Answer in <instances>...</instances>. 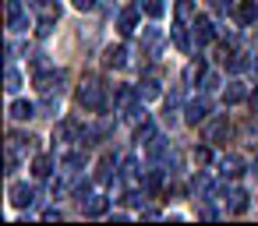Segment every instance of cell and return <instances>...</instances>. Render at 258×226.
<instances>
[{
  "instance_id": "obj_1",
  "label": "cell",
  "mask_w": 258,
  "mask_h": 226,
  "mask_svg": "<svg viewBox=\"0 0 258 226\" xmlns=\"http://www.w3.org/2000/svg\"><path fill=\"white\" fill-rule=\"evenodd\" d=\"M78 103H82L85 110H96V113H99V110L106 106V92H103V85H99L96 78H85L82 89H78Z\"/></svg>"
},
{
  "instance_id": "obj_2",
  "label": "cell",
  "mask_w": 258,
  "mask_h": 226,
  "mask_svg": "<svg viewBox=\"0 0 258 226\" xmlns=\"http://www.w3.org/2000/svg\"><path fill=\"white\" fill-rule=\"evenodd\" d=\"M8 29L11 32H29V11L22 8V0H8Z\"/></svg>"
},
{
  "instance_id": "obj_3",
  "label": "cell",
  "mask_w": 258,
  "mask_h": 226,
  "mask_svg": "<svg viewBox=\"0 0 258 226\" xmlns=\"http://www.w3.org/2000/svg\"><path fill=\"white\" fill-rule=\"evenodd\" d=\"M82 212H85V215H103V212H110V198L89 191V194L82 198Z\"/></svg>"
},
{
  "instance_id": "obj_4",
  "label": "cell",
  "mask_w": 258,
  "mask_h": 226,
  "mask_svg": "<svg viewBox=\"0 0 258 226\" xmlns=\"http://www.w3.org/2000/svg\"><path fill=\"white\" fill-rule=\"evenodd\" d=\"M138 11H142V8L120 11V18H117V32H120V36H135V32H138Z\"/></svg>"
},
{
  "instance_id": "obj_5",
  "label": "cell",
  "mask_w": 258,
  "mask_h": 226,
  "mask_svg": "<svg viewBox=\"0 0 258 226\" xmlns=\"http://www.w3.org/2000/svg\"><path fill=\"white\" fill-rule=\"evenodd\" d=\"M60 82H64V71H39L36 74V89L39 92H53V89H60Z\"/></svg>"
},
{
  "instance_id": "obj_6",
  "label": "cell",
  "mask_w": 258,
  "mask_h": 226,
  "mask_svg": "<svg viewBox=\"0 0 258 226\" xmlns=\"http://www.w3.org/2000/svg\"><path fill=\"white\" fill-rule=\"evenodd\" d=\"M32 201H36V191L29 184H11V205L15 208H29Z\"/></svg>"
},
{
  "instance_id": "obj_7",
  "label": "cell",
  "mask_w": 258,
  "mask_h": 226,
  "mask_svg": "<svg viewBox=\"0 0 258 226\" xmlns=\"http://www.w3.org/2000/svg\"><path fill=\"white\" fill-rule=\"evenodd\" d=\"M195 39H198L202 46L216 39V25H212V18H205V15H198V18H195Z\"/></svg>"
},
{
  "instance_id": "obj_8",
  "label": "cell",
  "mask_w": 258,
  "mask_h": 226,
  "mask_svg": "<svg viewBox=\"0 0 258 226\" xmlns=\"http://www.w3.org/2000/svg\"><path fill=\"white\" fill-rule=\"evenodd\" d=\"M205 117H209V103H205V99H191V103H187V110H184V120L198 127Z\"/></svg>"
},
{
  "instance_id": "obj_9",
  "label": "cell",
  "mask_w": 258,
  "mask_h": 226,
  "mask_svg": "<svg viewBox=\"0 0 258 226\" xmlns=\"http://www.w3.org/2000/svg\"><path fill=\"white\" fill-rule=\"evenodd\" d=\"M247 96H251V92H247V85H244V82H230V85L223 89V103H226V106H233V103H244Z\"/></svg>"
},
{
  "instance_id": "obj_10",
  "label": "cell",
  "mask_w": 258,
  "mask_h": 226,
  "mask_svg": "<svg viewBox=\"0 0 258 226\" xmlns=\"http://www.w3.org/2000/svg\"><path fill=\"white\" fill-rule=\"evenodd\" d=\"M8 113H11V120H32V117H36V103H29V99H15V103L8 106Z\"/></svg>"
},
{
  "instance_id": "obj_11",
  "label": "cell",
  "mask_w": 258,
  "mask_h": 226,
  "mask_svg": "<svg viewBox=\"0 0 258 226\" xmlns=\"http://www.w3.org/2000/svg\"><path fill=\"white\" fill-rule=\"evenodd\" d=\"M53 138H57V141L82 138V124H78V120H60V124H57V131H53Z\"/></svg>"
},
{
  "instance_id": "obj_12",
  "label": "cell",
  "mask_w": 258,
  "mask_h": 226,
  "mask_svg": "<svg viewBox=\"0 0 258 226\" xmlns=\"http://www.w3.org/2000/svg\"><path fill=\"white\" fill-rule=\"evenodd\" d=\"M113 177H117V159H113V156H103V159H99V170H96V180H99V184H110Z\"/></svg>"
},
{
  "instance_id": "obj_13",
  "label": "cell",
  "mask_w": 258,
  "mask_h": 226,
  "mask_svg": "<svg viewBox=\"0 0 258 226\" xmlns=\"http://www.w3.org/2000/svg\"><path fill=\"white\" fill-rule=\"evenodd\" d=\"M8 148L18 152V156H22V152H36V138H32V134H29V138H25V134H11V138H8Z\"/></svg>"
},
{
  "instance_id": "obj_14",
  "label": "cell",
  "mask_w": 258,
  "mask_h": 226,
  "mask_svg": "<svg viewBox=\"0 0 258 226\" xmlns=\"http://www.w3.org/2000/svg\"><path fill=\"white\" fill-rule=\"evenodd\" d=\"M219 173L233 180V177H240V173H244V163H240L237 156H223V159H219Z\"/></svg>"
},
{
  "instance_id": "obj_15",
  "label": "cell",
  "mask_w": 258,
  "mask_h": 226,
  "mask_svg": "<svg viewBox=\"0 0 258 226\" xmlns=\"http://www.w3.org/2000/svg\"><path fill=\"white\" fill-rule=\"evenodd\" d=\"M142 39H145V46H149V53H152V57H159V53H163V32H159V29H145V32H142Z\"/></svg>"
},
{
  "instance_id": "obj_16",
  "label": "cell",
  "mask_w": 258,
  "mask_h": 226,
  "mask_svg": "<svg viewBox=\"0 0 258 226\" xmlns=\"http://www.w3.org/2000/svg\"><path fill=\"white\" fill-rule=\"evenodd\" d=\"M191 194H195V198H205V201H209V198H212V180H209L205 173H198V177L191 180Z\"/></svg>"
},
{
  "instance_id": "obj_17",
  "label": "cell",
  "mask_w": 258,
  "mask_h": 226,
  "mask_svg": "<svg viewBox=\"0 0 258 226\" xmlns=\"http://www.w3.org/2000/svg\"><path fill=\"white\" fill-rule=\"evenodd\" d=\"M237 18H240V25H254L258 22V4L254 0H244V4L237 8Z\"/></svg>"
},
{
  "instance_id": "obj_18",
  "label": "cell",
  "mask_w": 258,
  "mask_h": 226,
  "mask_svg": "<svg viewBox=\"0 0 258 226\" xmlns=\"http://www.w3.org/2000/svg\"><path fill=\"white\" fill-rule=\"evenodd\" d=\"M103 60H106V67H127V50L124 46H110Z\"/></svg>"
},
{
  "instance_id": "obj_19",
  "label": "cell",
  "mask_w": 258,
  "mask_h": 226,
  "mask_svg": "<svg viewBox=\"0 0 258 226\" xmlns=\"http://www.w3.org/2000/svg\"><path fill=\"white\" fill-rule=\"evenodd\" d=\"M135 99H142V96H138V89H131V85H120V89H117V106H120V110L135 106Z\"/></svg>"
},
{
  "instance_id": "obj_20",
  "label": "cell",
  "mask_w": 258,
  "mask_h": 226,
  "mask_svg": "<svg viewBox=\"0 0 258 226\" xmlns=\"http://www.w3.org/2000/svg\"><path fill=\"white\" fill-rule=\"evenodd\" d=\"M32 173H36L39 180H46V177L53 173V159H50V156H36V159H32Z\"/></svg>"
},
{
  "instance_id": "obj_21",
  "label": "cell",
  "mask_w": 258,
  "mask_h": 226,
  "mask_svg": "<svg viewBox=\"0 0 258 226\" xmlns=\"http://www.w3.org/2000/svg\"><path fill=\"white\" fill-rule=\"evenodd\" d=\"M226 208H230V212H237V215H240V212H247V191H240V187H237V191H230Z\"/></svg>"
},
{
  "instance_id": "obj_22",
  "label": "cell",
  "mask_w": 258,
  "mask_h": 226,
  "mask_svg": "<svg viewBox=\"0 0 258 226\" xmlns=\"http://www.w3.org/2000/svg\"><path fill=\"white\" fill-rule=\"evenodd\" d=\"M195 18H198V11H195L191 0H177V22L184 25V22H195Z\"/></svg>"
},
{
  "instance_id": "obj_23",
  "label": "cell",
  "mask_w": 258,
  "mask_h": 226,
  "mask_svg": "<svg viewBox=\"0 0 258 226\" xmlns=\"http://www.w3.org/2000/svg\"><path fill=\"white\" fill-rule=\"evenodd\" d=\"M152 138H156V124H152V120H142V124H138V131H135V141L149 145Z\"/></svg>"
},
{
  "instance_id": "obj_24",
  "label": "cell",
  "mask_w": 258,
  "mask_h": 226,
  "mask_svg": "<svg viewBox=\"0 0 258 226\" xmlns=\"http://www.w3.org/2000/svg\"><path fill=\"white\" fill-rule=\"evenodd\" d=\"M138 8H142L149 18H163V11H166V8H163V0H138Z\"/></svg>"
},
{
  "instance_id": "obj_25",
  "label": "cell",
  "mask_w": 258,
  "mask_h": 226,
  "mask_svg": "<svg viewBox=\"0 0 258 226\" xmlns=\"http://www.w3.org/2000/svg\"><path fill=\"white\" fill-rule=\"evenodd\" d=\"M138 96H142V99H156V96H159V82H156V78H145V82L138 85Z\"/></svg>"
},
{
  "instance_id": "obj_26",
  "label": "cell",
  "mask_w": 258,
  "mask_h": 226,
  "mask_svg": "<svg viewBox=\"0 0 258 226\" xmlns=\"http://www.w3.org/2000/svg\"><path fill=\"white\" fill-rule=\"evenodd\" d=\"M36 11H39L43 18H60V8L53 4V0H36Z\"/></svg>"
},
{
  "instance_id": "obj_27",
  "label": "cell",
  "mask_w": 258,
  "mask_h": 226,
  "mask_svg": "<svg viewBox=\"0 0 258 226\" xmlns=\"http://www.w3.org/2000/svg\"><path fill=\"white\" fill-rule=\"evenodd\" d=\"M4 82H8L4 89H8V92L15 96V92L22 89V74H18V67H8V74H4Z\"/></svg>"
},
{
  "instance_id": "obj_28",
  "label": "cell",
  "mask_w": 258,
  "mask_h": 226,
  "mask_svg": "<svg viewBox=\"0 0 258 226\" xmlns=\"http://www.w3.org/2000/svg\"><path fill=\"white\" fill-rule=\"evenodd\" d=\"M124 117H127L131 124H142V120H149V113H145V106H142V103L127 106V110H124Z\"/></svg>"
},
{
  "instance_id": "obj_29",
  "label": "cell",
  "mask_w": 258,
  "mask_h": 226,
  "mask_svg": "<svg viewBox=\"0 0 258 226\" xmlns=\"http://www.w3.org/2000/svg\"><path fill=\"white\" fill-rule=\"evenodd\" d=\"M230 134V124L226 120H216L212 127H209V141H219V138H226Z\"/></svg>"
},
{
  "instance_id": "obj_30",
  "label": "cell",
  "mask_w": 258,
  "mask_h": 226,
  "mask_svg": "<svg viewBox=\"0 0 258 226\" xmlns=\"http://www.w3.org/2000/svg\"><path fill=\"white\" fill-rule=\"evenodd\" d=\"M216 89H219V74L216 71H205L202 74V92H216Z\"/></svg>"
},
{
  "instance_id": "obj_31",
  "label": "cell",
  "mask_w": 258,
  "mask_h": 226,
  "mask_svg": "<svg viewBox=\"0 0 258 226\" xmlns=\"http://www.w3.org/2000/svg\"><path fill=\"white\" fill-rule=\"evenodd\" d=\"M195 163H198V166H209V163H212V148H209V145H198V148H195Z\"/></svg>"
},
{
  "instance_id": "obj_32",
  "label": "cell",
  "mask_w": 258,
  "mask_h": 226,
  "mask_svg": "<svg viewBox=\"0 0 258 226\" xmlns=\"http://www.w3.org/2000/svg\"><path fill=\"white\" fill-rule=\"evenodd\" d=\"M64 166H68V170H82V166H85V156H82V152H68V156H64Z\"/></svg>"
},
{
  "instance_id": "obj_33",
  "label": "cell",
  "mask_w": 258,
  "mask_h": 226,
  "mask_svg": "<svg viewBox=\"0 0 258 226\" xmlns=\"http://www.w3.org/2000/svg\"><path fill=\"white\" fill-rule=\"evenodd\" d=\"M173 43H177L180 50H191V39H187V32H184V25H177V29H173Z\"/></svg>"
},
{
  "instance_id": "obj_34",
  "label": "cell",
  "mask_w": 258,
  "mask_h": 226,
  "mask_svg": "<svg viewBox=\"0 0 258 226\" xmlns=\"http://www.w3.org/2000/svg\"><path fill=\"white\" fill-rule=\"evenodd\" d=\"M159 184H163V173H159V170H152V173L145 177V187H149V191H156Z\"/></svg>"
},
{
  "instance_id": "obj_35",
  "label": "cell",
  "mask_w": 258,
  "mask_h": 226,
  "mask_svg": "<svg viewBox=\"0 0 258 226\" xmlns=\"http://www.w3.org/2000/svg\"><path fill=\"white\" fill-rule=\"evenodd\" d=\"M43 110H46L50 117H57V113H60V99H46V103H43Z\"/></svg>"
},
{
  "instance_id": "obj_36",
  "label": "cell",
  "mask_w": 258,
  "mask_h": 226,
  "mask_svg": "<svg viewBox=\"0 0 258 226\" xmlns=\"http://www.w3.org/2000/svg\"><path fill=\"white\" fill-rule=\"evenodd\" d=\"M233 8H237V4H233V0H216V11H219V15H230Z\"/></svg>"
},
{
  "instance_id": "obj_37",
  "label": "cell",
  "mask_w": 258,
  "mask_h": 226,
  "mask_svg": "<svg viewBox=\"0 0 258 226\" xmlns=\"http://www.w3.org/2000/svg\"><path fill=\"white\" fill-rule=\"evenodd\" d=\"M36 32H39V36H50V32H53V18H43V22H39V29H36Z\"/></svg>"
},
{
  "instance_id": "obj_38",
  "label": "cell",
  "mask_w": 258,
  "mask_h": 226,
  "mask_svg": "<svg viewBox=\"0 0 258 226\" xmlns=\"http://www.w3.org/2000/svg\"><path fill=\"white\" fill-rule=\"evenodd\" d=\"M43 219H46V222H53V219H60V208H57V205H53V208H46V212H43Z\"/></svg>"
},
{
  "instance_id": "obj_39",
  "label": "cell",
  "mask_w": 258,
  "mask_h": 226,
  "mask_svg": "<svg viewBox=\"0 0 258 226\" xmlns=\"http://www.w3.org/2000/svg\"><path fill=\"white\" fill-rule=\"evenodd\" d=\"M75 8H78V11H92V8H96V0H75Z\"/></svg>"
},
{
  "instance_id": "obj_40",
  "label": "cell",
  "mask_w": 258,
  "mask_h": 226,
  "mask_svg": "<svg viewBox=\"0 0 258 226\" xmlns=\"http://www.w3.org/2000/svg\"><path fill=\"white\" fill-rule=\"evenodd\" d=\"M247 103H251V110H258V89H254V92L247 96Z\"/></svg>"
},
{
  "instance_id": "obj_41",
  "label": "cell",
  "mask_w": 258,
  "mask_h": 226,
  "mask_svg": "<svg viewBox=\"0 0 258 226\" xmlns=\"http://www.w3.org/2000/svg\"><path fill=\"white\" fill-rule=\"evenodd\" d=\"M251 173H254V177H258V163H254V166H251Z\"/></svg>"
}]
</instances>
